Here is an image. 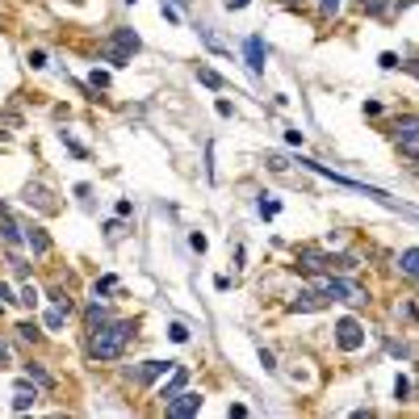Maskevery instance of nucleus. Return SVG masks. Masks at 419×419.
I'll use <instances>...</instances> for the list:
<instances>
[{"instance_id": "obj_1", "label": "nucleus", "mask_w": 419, "mask_h": 419, "mask_svg": "<svg viewBox=\"0 0 419 419\" xmlns=\"http://www.w3.org/2000/svg\"><path fill=\"white\" fill-rule=\"evenodd\" d=\"M126 340H130V323H101L88 336V356L92 360H114V356H122Z\"/></svg>"}, {"instance_id": "obj_2", "label": "nucleus", "mask_w": 419, "mask_h": 419, "mask_svg": "<svg viewBox=\"0 0 419 419\" xmlns=\"http://www.w3.org/2000/svg\"><path fill=\"white\" fill-rule=\"evenodd\" d=\"M143 42H139V34L134 30H114L110 34V42H105V59H110V63H130L134 59V50H139Z\"/></svg>"}, {"instance_id": "obj_3", "label": "nucleus", "mask_w": 419, "mask_h": 419, "mask_svg": "<svg viewBox=\"0 0 419 419\" xmlns=\"http://www.w3.org/2000/svg\"><path fill=\"white\" fill-rule=\"evenodd\" d=\"M314 289L327 294V298H340V302H348V306H365V302H369V294H365L360 285H352V281H344V277H327V281H319Z\"/></svg>"}, {"instance_id": "obj_4", "label": "nucleus", "mask_w": 419, "mask_h": 419, "mask_svg": "<svg viewBox=\"0 0 419 419\" xmlns=\"http://www.w3.org/2000/svg\"><path fill=\"white\" fill-rule=\"evenodd\" d=\"M164 411H168L172 419H189V415H197V411H201V394L181 390V394H172V398L164 402Z\"/></svg>"}, {"instance_id": "obj_5", "label": "nucleus", "mask_w": 419, "mask_h": 419, "mask_svg": "<svg viewBox=\"0 0 419 419\" xmlns=\"http://www.w3.org/2000/svg\"><path fill=\"white\" fill-rule=\"evenodd\" d=\"M336 344H340L344 352H356V348L365 344V327H360L356 319H340V323H336Z\"/></svg>"}, {"instance_id": "obj_6", "label": "nucleus", "mask_w": 419, "mask_h": 419, "mask_svg": "<svg viewBox=\"0 0 419 419\" xmlns=\"http://www.w3.org/2000/svg\"><path fill=\"white\" fill-rule=\"evenodd\" d=\"M168 365H172V360H143L139 369H130L126 378H130V382H151V378H160V374H168Z\"/></svg>"}, {"instance_id": "obj_7", "label": "nucleus", "mask_w": 419, "mask_h": 419, "mask_svg": "<svg viewBox=\"0 0 419 419\" xmlns=\"http://www.w3.org/2000/svg\"><path fill=\"white\" fill-rule=\"evenodd\" d=\"M298 269H306V273L327 269V252H319V247H302V252H298Z\"/></svg>"}, {"instance_id": "obj_8", "label": "nucleus", "mask_w": 419, "mask_h": 419, "mask_svg": "<svg viewBox=\"0 0 419 419\" xmlns=\"http://www.w3.org/2000/svg\"><path fill=\"white\" fill-rule=\"evenodd\" d=\"M243 55H247V68H252L256 76H260V72H265V42H260L256 34H252V38L243 42Z\"/></svg>"}, {"instance_id": "obj_9", "label": "nucleus", "mask_w": 419, "mask_h": 419, "mask_svg": "<svg viewBox=\"0 0 419 419\" xmlns=\"http://www.w3.org/2000/svg\"><path fill=\"white\" fill-rule=\"evenodd\" d=\"M323 302H327V294L306 289V294H298V298L289 302V310H294V314H302V310H323Z\"/></svg>"}, {"instance_id": "obj_10", "label": "nucleus", "mask_w": 419, "mask_h": 419, "mask_svg": "<svg viewBox=\"0 0 419 419\" xmlns=\"http://www.w3.org/2000/svg\"><path fill=\"white\" fill-rule=\"evenodd\" d=\"M185 382H189V369H185V365H176V369H172V378H168V382H164V390H160V398L168 402L172 394H181V390H185Z\"/></svg>"}, {"instance_id": "obj_11", "label": "nucleus", "mask_w": 419, "mask_h": 419, "mask_svg": "<svg viewBox=\"0 0 419 419\" xmlns=\"http://www.w3.org/2000/svg\"><path fill=\"white\" fill-rule=\"evenodd\" d=\"M398 273H407V277L419 281V247H407V252L398 256Z\"/></svg>"}, {"instance_id": "obj_12", "label": "nucleus", "mask_w": 419, "mask_h": 419, "mask_svg": "<svg viewBox=\"0 0 419 419\" xmlns=\"http://www.w3.org/2000/svg\"><path fill=\"white\" fill-rule=\"evenodd\" d=\"M390 130H394V139H415L419 134V118H398V122H390Z\"/></svg>"}, {"instance_id": "obj_13", "label": "nucleus", "mask_w": 419, "mask_h": 419, "mask_svg": "<svg viewBox=\"0 0 419 419\" xmlns=\"http://www.w3.org/2000/svg\"><path fill=\"white\" fill-rule=\"evenodd\" d=\"M398 151L407 155V160H411V168L419 172V134H415V139H398Z\"/></svg>"}, {"instance_id": "obj_14", "label": "nucleus", "mask_w": 419, "mask_h": 419, "mask_svg": "<svg viewBox=\"0 0 419 419\" xmlns=\"http://www.w3.org/2000/svg\"><path fill=\"white\" fill-rule=\"evenodd\" d=\"M101 323H110V310H105L101 302H92V306H88V331H96Z\"/></svg>"}, {"instance_id": "obj_15", "label": "nucleus", "mask_w": 419, "mask_h": 419, "mask_svg": "<svg viewBox=\"0 0 419 419\" xmlns=\"http://www.w3.org/2000/svg\"><path fill=\"white\" fill-rule=\"evenodd\" d=\"M25 239H30V247H34L38 256H42V252H50V239L42 235V227H30V235H25Z\"/></svg>"}, {"instance_id": "obj_16", "label": "nucleus", "mask_w": 419, "mask_h": 419, "mask_svg": "<svg viewBox=\"0 0 419 419\" xmlns=\"http://www.w3.org/2000/svg\"><path fill=\"white\" fill-rule=\"evenodd\" d=\"M197 80H201V84H205V88H223V76H218V72H214V68H205V63H201V68H197Z\"/></svg>"}, {"instance_id": "obj_17", "label": "nucleus", "mask_w": 419, "mask_h": 419, "mask_svg": "<svg viewBox=\"0 0 419 419\" xmlns=\"http://www.w3.org/2000/svg\"><path fill=\"white\" fill-rule=\"evenodd\" d=\"M197 34H201V42H205V46H210V50H214V55H227V46H223V42H218V34H214V30H205V25H201V30H197Z\"/></svg>"}, {"instance_id": "obj_18", "label": "nucleus", "mask_w": 419, "mask_h": 419, "mask_svg": "<svg viewBox=\"0 0 419 419\" xmlns=\"http://www.w3.org/2000/svg\"><path fill=\"white\" fill-rule=\"evenodd\" d=\"M34 398H38V394H30V386H21V390L13 394V411H30V407H34Z\"/></svg>"}, {"instance_id": "obj_19", "label": "nucleus", "mask_w": 419, "mask_h": 419, "mask_svg": "<svg viewBox=\"0 0 419 419\" xmlns=\"http://www.w3.org/2000/svg\"><path fill=\"white\" fill-rule=\"evenodd\" d=\"M0 235H5V243H17L21 235H17V223L9 218V214H0Z\"/></svg>"}, {"instance_id": "obj_20", "label": "nucleus", "mask_w": 419, "mask_h": 419, "mask_svg": "<svg viewBox=\"0 0 419 419\" xmlns=\"http://www.w3.org/2000/svg\"><path fill=\"white\" fill-rule=\"evenodd\" d=\"M63 319H68V310H63V306L46 310V327H50V331H59V327H63Z\"/></svg>"}, {"instance_id": "obj_21", "label": "nucleus", "mask_w": 419, "mask_h": 419, "mask_svg": "<svg viewBox=\"0 0 419 419\" xmlns=\"http://www.w3.org/2000/svg\"><path fill=\"white\" fill-rule=\"evenodd\" d=\"M356 9L369 13V17H378V13H386V0H356Z\"/></svg>"}, {"instance_id": "obj_22", "label": "nucleus", "mask_w": 419, "mask_h": 419, "mask_svg": "<svg viewBox=\"0 0 419 419\" xmlns=\"http://www.w3.org/2000/svg\"><path fill=\"white\" fill-rule=\"evenodd\" d=\"M394 398H398V402H407V398H411V382H407V378H398V382H394Z\"/></svg>"}, {"instance_id": "obj_23", "label": "nucleus", "mask_w": 419, "mask_h": 419, "mask_svg": "<svg viewBox=\"0 0 419 419\" xmlns=\"http://www.w3.org/2000/svg\"><path fill=\"white\" fill-rule=\"evenodd\" d=\"M340 5H344V0H319V13H323V17H336Z\"/></svg>"}, {"instance_id": "obj_24", "label": "nucleus", "mask_w": 419, "mask_h": 419, "mask_svg": "<svg viewBox=\"0 0 419 419\" xmlns=\"http://www.w3.org/2000/svg\"><path fill=\"white\" fill-rule=\"evenodd\" d=\"M25 369H30V378H34L38 386H50V374H46V369H38V365H25Z\"/></svg>"}, {"instance_id": "obj_25", "label": "nucleus", "mask_w": 419, "mask_h": 419, "mask_svg": "<svg viewBox=\"0 0 419 419\" xmlns=\"http://www.w3.org/2000/svg\"><path fill=\"white\" fill-rule=\"evenodd\" d=\"M260 214H265V218H277V214H281V205H277V201H269V197H265V201H260Z\"/></svg>"}, {"instance_id": "obj_26", "label": "nucleus", "mask_w": 419, "mask_h": 419, "mask_svg": "<svg viewBox=\"0 0 419 419\" xmlns=\"http://www.w3.org/2000/svg\"><path fill=\"white\" fill-rule=\"evenodd\" d=\"M168 336H172L176 344H185V340H189V327H185V323H172V327H168Z\"/></svg>"}, {"instance_id": "obj_27", "label": "nucleus", "mask_w": 419, "mask_h": 419, "mask_svg": "<svg viewBox=\"0 0 419 419\" xmlns=\"http://www.w3.org/2000/svg\"><path fill=\"white\" fill-rule=\"evenodd\" d=\"M378 63H382V68H386V72H394V68H402V63H398V55H394V50H386V55H382V59H378Z\"/></svg>"}, {"instance_id": "obj_28", "label": "nucleus", "mask_w": 419, "mask_h": 419, "mask_svg": "<svg viewBox=\"0 0 419 419\" xmlns=\"http://www.w3.org/2000/svg\"><path fill=\"white\" fill-rule=\"evenodd\" d=\"M269 168H273V172H285L289 160H285V155H269Z\"/></svg>"}, {"instance_id": "obj_29", "label": "nucleus", "mask_w": 419, "mask_h": 419, "mask_svg": "<svg viewBox=\"0 0 419 419\" xmlns=\"http://www.w3.org/2000/svg\"><path fill=\"white\" fill-rule=\"evenodd\" d=\"M260 365H265V369H277V356L269 348H260Z\"/></svg>"}, {"instance_id": "obj_30", "label": "nucleus", "mask_w": 419, "mask_h": 419, "mask_svg": "<svg viewBox=\"0 0 419 419\" xmlns=\"http://www.w3.org/2000/svg\"><path fill=\"white\" fill-rule=\"evenodd\" d=\"M17 302H25V306H34V302H38V289H34V285H25V289H21V298H17Z\"/></svg>"}, {"instance_id": "obj_31", "label": "nucleus", "mask_w": 419, "mask_h": 419, "mask_svg": "<svg viewBox=\"0 0 419 419\" xmlns=\"http://www.w3.org/2000/svg\"><path fill=\"white\" fill-rule=\"evenodd\" d=\"M17 336H21V340H38V327H34V323H21Z\"/></svg>"}, {"instance_id": "obj_32", "label": "nucleus", "mask_w": 419, "mask_h": 419, "mask_svg": "<svg viewBox=\"0 0 419 419\" xmlns=\"http://www.w3.org/2000/svg\"><path fill=\"white\" fill-rule=\"evenodd\" d=\"M30 68H46V50H30Z\"/></svg>"}, {"instance_id": "obj_33", "label": "nucleus", "mask_w": 419, "mask_h": 419, "mask_svg": "<svg viewBox=\"0 0 419 419\" xmlns=\"http://www.w3.org/2000/svg\"><path fill=\"white\" fill-rule=\"evenodd\" d=\"M92 88H110V76H105V72H92Z\"/></svg>"}, {"instance_id": "obj_34", "label": "nucleus", "mask_w": 419, "mask_h": 419, "mask_svg": "<svg viewBox=\"0 0 419 419\" xmlns=\"http://www.w3.org/2000/svg\"><path fill=\"white\" fill-rule=\"evenodd\" d=\"M252 0H227V9H247Z\"/></svg>"}, {"instance_id": "obj_35", "label": "nucleus", "mask_w": 419, "mask_h": 419, "mask_svg": "<svg viewBox=\"0 0 419 419\" xmlns=\"http://www.w3.org/2000/svg\"><path fill=\"white\" fill-rule=\"evenodd\" d=\"M9 302H13V298H9V289H5V285H0V310H5Z\"/></svg>"}, {"instance_id": "obj_36", "label": "nucleus", "mask_w": 419, "mask_h": 419, "mask_svg": "<svg viewBox=\"0 0 419 419\" xmlns=\"http://www.w3.org/2000/svg\"><path fill=\"white\" fill-rule=\"evenodd\" d=\"M5 360H9V348H5V344H0V365H5Z\"/></svg>"}, {"instance_id": "obj_37", "label": "nucleus", "mask_w": 419, "mask_h": 419, "mask_svg": "<svg viewBox=\"0 0 419 419\" xmlns=\"http://www.w3.org/2000/svg\"><path fill=\"white\" fill-rule=\"evenodd\" d=\"M285 5H294V0H285Z\"/></svg>"}]
</instances>
